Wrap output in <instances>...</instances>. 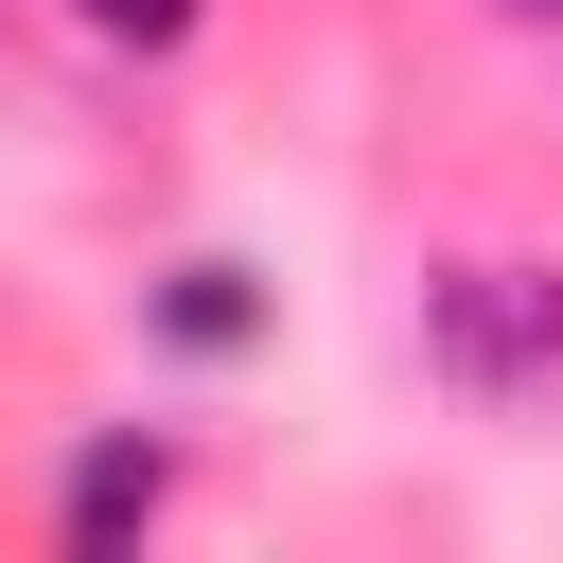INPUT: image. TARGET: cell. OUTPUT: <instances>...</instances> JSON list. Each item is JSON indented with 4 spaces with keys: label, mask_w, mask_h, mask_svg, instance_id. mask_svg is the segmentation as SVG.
Returning a JSON list of instances; mask_svg holds the SVG:
<instances>
[{
    "label": "cell",
    "mask_w": 563,
    "mask_h": 563,
    "mask_svg": "<svg viewBox=\"0 0 563 563\" xmlns=\"http://www.w3.org/2000/svg\"><path fill=\"white\" fill-rule=\"evenodd\" d=\"M422 369L457 405H563V264H510V246L440 264L422 282Z\"/></svg>",
    "instance_id": "6da1fadb"
},
{
    "label": "cell",
    "mask_w": 563,
    "mask_h": 563,
    "mask_svg": "<svg viewBox=\"0 0 563 563\" xmlns=\"http://www.w3.org/2000/svg\"><path fill=\"white\" fill-rule=\"evenodd\" d=\"M158 510H176V440H158V422H106V440H70V475H53V528H70L88 563H123Z\"/></svg>",
    "instance_id": "7a4b0ae2"
},
{
    "label": "cell",
    "mask_w": 563,
    "mask_h": 563,
    "mask_svg": "<svg viewBox=\"0 0 563 563\" xmlns=\"http://www.w3.org/2000/svg\"><path fill=\"white\" fill-rule=\"evenodd\" d=\"M141 317H158V334H176V352H246V334H264V282H246V264H211V246H194V264H176V282H158V299H141Z\"/></svg>",
    "instance_id": "3957f363"
},
{
    "label": "cell",
    "mask_w": 563,
    "mask_h": 563,
    "mask_svg": "<svg viewBox=\"0 0 563 563\" xmlns=\"http://www.w3.org/2000/svg\"><path fill=\"white\" fill-rule=\"evenodd\" d=\"M70 18H88L106 53H176V35H194V0H70Z\"/></svg>",
    "instance_id": "277c9868"
},
{
    "label": "cell",
    "mask_w": 563,
    "mask_h": 563,
    "mask_svg": "<svg viewBox=\"0 0 563 563\" xmlns=\"http://www.w3.org/2000/svg\"><path fill=\"white\" fill-rule=\"evenodd\" d=\"M493 18H528V35H563V0H493Z\"/></svg>",
    "instance_id": "5b68a950"
}]
</instances>
